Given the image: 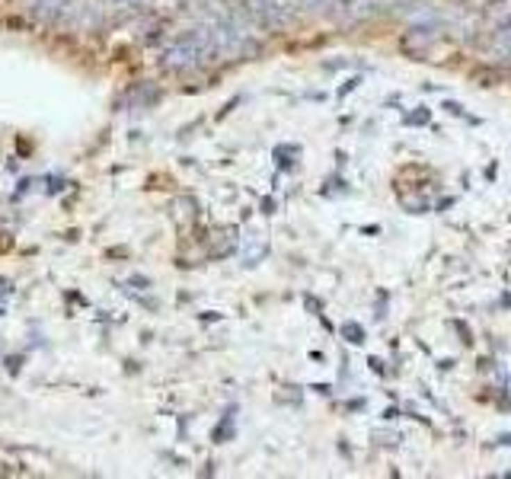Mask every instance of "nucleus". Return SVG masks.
<instances>
[{"label": "nucleus", "mask_w": 511, "mask_h": 479, "mask_svg": "<svg viewBox=\"0 0 511 479\" xmlns=\"http://www.w3.org/2000/svg\"><path fill=\"white\" fill-rule=\"evenodd\" d=\"M214 51H218V45H214L211 32L192 29L166 45V51L160 55V64H163L166 71H192V67L208 61V55H214Z\"/></svg>", "instance_id": "1"}, {"label": "nucleus", "mask_w": 511, "mask_h": 479, "mask_svg": "<svg viewBox=\"0 0 511 479\" xmlns=\"http://www.w3.org/2000/svg\"><path fill=\"white\" fill-rule=\"evenodd\" d=\"M496 48H498V51H502V55H505V58H508V61H511V26H505V29L498 32V39H496Z\"/></svg>", "instance_id": "2"}, {"label": "nucleus", "mask_w": 511, "mask_h": 479, "mask_svg": "<svg viewBox=\"0 0 511 479\" xmlns=\"http://www.w3.org/2000/svg\"><path fill=\"white\" fill-rule=\"evenodd\" d=\"M307 3H323V0H307Z\"/></svg>", "instance_id": "3"}]
</instances>
